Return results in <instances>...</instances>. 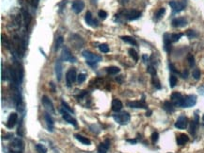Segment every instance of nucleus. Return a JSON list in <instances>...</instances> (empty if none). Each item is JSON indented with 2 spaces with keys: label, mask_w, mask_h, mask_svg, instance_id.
I'll list each match as a JSON object with an SVG mask.
<instances>
[{
  "label": "nucleus",
  "mask_w": 204,
  "mask_h": 153,
  "mask_svg": "<svg viewBox=\"0 0 204 153\" xmlns=\"http://www.w3.org/2000/svg\"><path fill=\"white\" fill-rule=\"evenodd\" d=\"M98 16H99L101 19L104 20V19H106V17H107V12L103 11V10H101V11H98Z\"/></svg>",
  "instance_id": "41"
},
{
  "label": "nucleus",
  "mask_w": 204,
  "mask_h": 153,
  "mask_svg": "<svg viewBox=\"0 0 204 153\" xmlns=\"http://www.w3.org/2000/svg\"><path fill=\"white\" fill-rule=\"evenodd\" d=\"M188 140H189V137L184 133H182L177 137V144L179 145H184L188 142Z\"/></svg>",
  "instance_id": "23"
},
{
  "label": "nucleus",
  "mask_w": 204,
  "mask_h": 153,
  "mask_svg": "<svg viewBox=\"0 0 204 153\" xmlns=\"http://www.w3.org/2000/svg\"><path fill=\"white\" fill-rule=\"evenodd\" d=\"M61 60L64 61H69V62H76V58L73 56L71 50L66 46L63 47V49H62Z\"/></svg>",
  "instance_id": "4"
},
{
  "label": "nucleus",
  "mask_w": 204,
  "mask_h": 153,
  "mask_svg": "<svg viewBox=\"0 0 204 153\" xmlns=\"http://www.w3.org/2000/svg\"><path fill=\"white\" fill-rule=\"evenodd\" d=\"M127 105L131 108H137V109H148V106L144 101H131L128 102Z\"/></svg>",
  "instance_id": "18"
},
{
  "label": "nucleus",
  "mask_w": 204,
  "mask_h": 153,
  "mask_svg": "<svg viewBox=\"0 0 204 153\" xmlns=\"http://www.w3.org/2000/svg\"><path fill=\"white\" fill-rule=\"evenodd\" d=\"M177 76H176L175 75H171L170 78V85L171 88H174L176 86V84H177Z\"/></svg>",
  "instance_id": "32"
},
{
  "label": "nucleus",
  "mask_w": 204,
  "mask_h": 153,
  "mask_svg": "<svg viewBox=\"0 0 204 153\" xmlns=\"http://www.w3.org/2000/svg\"><path fill=\"white\" fill-rule=\"evenodd\" d=\"M170 6L173 11V13H178L182 11H184L185 8V3L184 2H179L175 1V0H171L170 1Z\"/></svg>",
  "instance_id": "6"
},
{
  "label": "nucleus",
  "mask_w": 204,
  "mask_h": 153,
  "mask_svg": "<svg viewBox=\"0 0 204 153\" xmlns=\"http://www.w3.org/2000/svg\"><path fill=\"white\" fill-rule=\"evenodd\" d=\"M86 75L85 74H79L78 76H77V81H78V83H83L84 81L86 80Z\"/></svg>",
  "instance_id": "42"
},
{
  "label": "nucleus",
  "mask_w": 204,
  "mask_h": 153,
  "mask_svg": "<svg viewBox=\"0 0 204 153\" xmlns=\"http://www.w3.org/2000/svg\"><path fill=\"white\" fill-rule=\"evenodd\" d=\"M125 16L129 21H134V20L138 19L140 16H141V12L136 11V10H131V11H126Z\"/></svg>",
  "instance_id": "14"
},
{
  "label": "nucleus",
  "mask_w": 204,
  "mask_h": 153,
  "mask_svg": "<svg viewBox=\"0 0 204 153\" xmlns=\"http://www.w3.org/2000/svg\"><path fill=\"white\" fill-rule=\"evenodd\" d=\"M202 120L204 121V114H203V116H202Z\"/></svg>",
  "instance_id": "52"
},
{
  "label": "nucleus",
  "mask_w": 204,
  "mask_h": 153,
  "mask_svg": "<svg viewBox=\"0 0 204 153\" xmlns=\"http://www.w3.org/2000/svg\"><path fill=\"white\" fill-rule=\"evenodd\" d=\"M147 71H148V73H150L152 76H156V69L154 68L152 65H149V66H148Z\"/></svg>",
  "instance_id": "40"
},
{
  "label": "nucleus",
  "mask_w": 204,
  "mask_h": 153,
  "mask_svg": "<svg viewBox=\"0 0 204 153\" xmlns=\"http://www.w3.org/2000/svg\"><path fill=\"white\" fill-rule=\"evenodd\" d=\"M196 96L195 95H189L184 97V107L182 108H190L196 105Z\"/></svg>",
  "instance_id": "9"
},
{
  "label": "nucleus",
  "mask_w": 204,
  "mask_h": 153,
  "mask_svg": "<svg viewBox=\"0 0 204 153\" xmlns=\"http://www.w3.org/2000/svg\"><path fill=\"white\" fill-rule=\"evenodd\" d=\"M188 126V118L185 115H180L175 123V127L180 130L186 129Z\"/></svg>",
  "instance_id": "8"
},
{
  "label": "nucleus",
  "mask_w": 204,
  "mask_h": 153,
  "mask_svg": "<svg viewBox=\"0 0 204 153\" xmlns=\"http://www.w3.org/2000/svg\"><path fill=\"white\" fill-rule=\"evenodd\" d=\"M2 37V44L7 47V48H10V42H9V39L7 38V36L6 35H3L1 36Z\"/></svg>",
  "instance_id": "38"
},
{
  "label": "nucleus",
  "mask_w": 204,
  "mask_h": 153,
  "mask_svg": "<svg viewBox=\"0 0 204 153\" xmlns=\"http://www.w3.org/2000/svg\"><path fill=\"white\" fill-rule=\"evenodd\" d=\"M122 41H124L125 43H127L131 45H135V46H137V42L136 41V39H134L133 37L131 36H122L121 37Z\"/></svg>",
  "instance_id": "24"
},
{
  "label": "nucleus",
  "mask_w": 204,
  "mask_h": 153,
  "mask_svg": "<svg viewBox=\"0 0 204 153\" xmlns=\"http://www.w3.org/2000/svg\"><path fill=\"white\" fill-rule=\"evenodd\" d=\"M23 14H24L25 25H26V27H27L29 26L30 22H31V16H30V14H29V13L27 12L26 11H25V10H23Z\"/></svg>",
  "instance_id": "27"
},
{
  "label": "nucleus",
  "mask_w": 204,
  "mask_h": 153,
  "mask_svg": "<svg viewBox=\"0 0 204 153\" xmlns=\"http://www.w3.org/2000/svg\"><path fill=\"white\" fill-rule=\"evenodd\" d=\"M152 83L156 89H161V83L156 76H152Z\"/></svg>",
  "instance_id": "35"
},
{
  "label": "nucleus",
  "mask_w": 204,
  "mask_h": 153,
  "mask_svg": "<svg viewBox=\"0 0 204 153\" xmlns=\"http://www.w3.org/2000/svg\"><path fill=\"white\" fill-rule=\"evenodd\" d=\"M50 86L52 87V89H53V91L55 92V86H54V83H53V82H51V83H50Z\"/></svg>",
  "instance_id": "50"
},
{
  "label": "nucleus",
  "mask_w": 204,
  "mask_h": 153,
  "mask_svg": "<svg viewBox=\"0 0 204 153\" xmlns=\"http://www.w3.org/2000/svg\"><path fill=\"white\" fill-rule=\"evenodd\" d=\"M192 75H193V78L195 79V80H200V76H201V74H200V69H198V68H196L195 70L193 71V73H192Z\"/></svg>",
  "instance_id": "37"
},
{
  "label": "nucleus",
  "mask_w": 204,
  "mask_h": 153,
  "mask_svg": "<svg viewBox=\"0 0 204 153\" xmlns=\"http://www.w3.org/2000/svg\"><path fill=\"white\" fill-rule=\"evenodd\" d=\"M77 80V75L75 68H70L66 74V80L68 87H71L73 83Z\"/></svg>",
  "instance_id": "5"
},
{
  "label": "nucleus",
  "mask_w": 204,
  "mask_h": 153,
  "mask_svg": "<svg viewBox=\"0 0 204 153\" xmlns=\"http://www.w3.org/2000/svg\"><path fill=\"white\" fill-rule=\"evenodd\" d=\"M187 61H188V64H189L190 67H194V65H195V58H194L193 55H188Z\"/></svg>",
  "instance_id": "39"
},
{
  "label": "nucleus",
  "mask_w": 204,
  "mask_h": 153,
  "mask_svg": "<svg viewBox=\"0 0 204 153\" xmlns=\"http://www.w3.org/2000/svg\"><path fill=\"white\" fill-rule=\"evenodd\" d=\"M61 104H62V106L64 107V109H66V110L68 111V112H70V113H73V114H74V111H73V109L70 108V106L68 105V104H67L64 100H62V101H61Z\"/></svg>",
  "instance_id": "44"
},
{
  "label": "nucleus",
  "mask_w": 204,
  "mask_h": 153,
  "mask_svg": "<svg viewBox=\"0 0 204 153\" xmlns=\"http://www.w3.org/2000/svg\"><path fill=\"white\" fill-rule=\"evenodd\" d=\"M199 128V115L196 114L195 115V120H193L191 123H190V133L191 134H195L196 130Z\"/></svg>",
  "instance_id": "19"
},
{
  "label": "nucleus",
  "mask_w": 204,
  "mask_h": 153,
  "mask_svg": "<svg viewBox=\"0 0 204 153\" xmlns=\"http://www.w3.org/2000/svg\"><path fill=\"white\" fill-rule=\"evenodd\" d=\"M158 139H159V134H158V133H153L152 134V140L153 143H156V142L158 141Z\"/></svg>",
  "instance_id": "45"
},
{
  "label": "nucleus",
  "mask_w": 204,
  "mask_h": 153,
  "mask_svg": "<svg viewBox=\"0 0 204 153\" xmlns=\"http://www.w3.org/2000/svg\"><path fill=\"white\" fill-rule=\"evenodd\" d=\"M60 112H61V114H62L63 119H64L66 122H68V123H70L71 125H73V126L75 127V128L78 127V124H77V121H76L75 119H74V118L68 114V112H66V111H64L63 109L60 110Z\"/></svg>",
  "instance_id": "11"
},
{
  "label": "nucleus",
  "mask_w": 204,
  "mask_h": 153,
  "mask_svg": "<svg viewBox=\"0 0 204 153\" xmlns=\"http://www.w3.org/2000/svg\"><path fill=\"white\" fill-rule=\"evenodd\" d=\"M85 21L88 26L92 27H96L98 26V22L92 17V14H91L90 11H87L86 15H85Z\"/></svg>",
  "instance_id": "17"
},
{
  "label": "nucleus",
  "mask_w": 204,
  "mask_h": 153,
  "mask_svg": "<svg viewBox=\"0 0 204 153\" xmlns=\"http://www.w3.org/2000/svg\"><path fill=\"white\" fill-rule=\"evenodd\" d=\"M110 147V141L106 139L104 143H101L99 148H98V152L99 153H107V150Z\"/></svg>",
  "instance_id": "20"
},
{
  "label": "nucleus",
  "mask_w": 204,
  "mask_h": 153,
  "mask_svg": "<svg viewBox=\"0 0 204 153\" xmlns=\"http://www.w3.org/2000/svg\"><path fill=\"white\" fill-rule=\"evenodd\" d=\"M63 42H64V39H63V37L62 36H59L58 39H57V41H56V46H55V50L57 51L58 48L60 47V45L63 44Z\"/></svg>",
  "instance_id": "33"
},
{
  "label": "nucleus",
  "mask_w": 204,
  "mask_h": 153,
  "mask_svg": "<svg viewBox=\"0 0 204 153\" xmlns=\"http://www.w3.org/2000/svg\"><path fill=\"white\" fill-rule=\"evenodd\" d=\"M182 78H184V79H186L187 76H188V71L187 70H184V73L182 74Z\"/></svg>",
  "instance_id": "48"
},
{
  "label": "nucleus",
  "mask_w": 204,
  "mask_h": 153,
  "mask_svg": "<svg viewBox=\"0 0 204 153\" xmlns=\"http://www.w3.org/2000/svg\"><path fill=\"white\" fill-rule=\"evenodd\" d=\"M113 118L114 120L119 124V125H127L129 122H130V119H131V116L128 113L126 112H122V113H119V114H114L113 115Z\"/></svg>",
  "instance_id": "2"
},
{
  "label": "nucleus",
  "mask_w": 204,
  "mask_h": 153,
  "mask_svg": "<svg viewBox=\"0 0 204 153\" xmlns=\"http://www.w3.org/2000/svg\"><path fill=\"white\" fill-rule=\"evenodd\" d=\"M152 111H148V112L146 113V115H147V116H151V115H152Z\"/></svg>",
  "instance_id": "49"
},
{
  "label": "nucleus",
  "mask_w": 204,
  "mask_h": 153,
  "mask_svg": "<svg viewBox=\"0 0 204 153\" xmlns=\"http://www.w3.org/2000/svg\"><path fill=\"white\" fill-rule=\"evenodd\" d=\"M36 150L39 153H47V148L44 145H41V144L36 145Z\"/></svg>",
  "instance_id": "30"
},
{
  "label": "nucleus",
  "mask_w": 204,
  "mask_h": 153,
  "mask_svg": "<svg viewBox=\"0 0 204 153\" xmlns=\"http://www.w3.org/2000/svg\"><path fill=\"white\" fill-rule=\"evenodd\" d=\"M163 108L167 113H173L174 112V105H173V103H171L170 101H166L163 105Z\"/></svg>",
  "instance_id": "25"
},
{
  "label": "nucleus",
  "mask_w": 204,
  "mask_h": 153,
  "mask_svg": "<svg viewBox=\"0 0 204 153\" xmlns=\"http://www.w3.org/2000/svg\"><path fill=\"white\" fill-rule=\"evenodd\" d=\"M143 60H144V62H147V60H148V57L146 56V55H144L143 56Z\"/></svg>",
  "instance_id": "51"
},
{
  "label": "nucleus",
  "mask_w": 204,
  "mask_h": 153,
  "mask_svg": "<svg viewBox=\"0 0 204 153\" xmlns=\"http://www.w3.org/2000/svg\"><path fill=\"white\" fill-rule=\"evenodd\" d=\"M170 68L171 72H173V73H175V74H180V72H179L178 70H176L175 66H174V65H173L172 64H170Z\"/></svg>",
  "instance_id": "46"
},
{
  "label": "nucleus",
  "mask_w": 204,
  "mask_h": 153,
  "mask_svg": "<svg viewBox=\"0 0 204 153\" xmlns=\"http://www.w3.org/2000/svg\"><path fill=\"white\" fill-rule=\"evenodd\" d=\"M186 35H187V37H188V38L192 39V38L196 37V35H198V34H196L194 30H187V32H186Z\"/></svg>",
  "instance_id": "43"
},
{
  "label": "nucleus",
  "mask_w": 204,
  "mask_h": 153,
  "mask_svg": "<svg viewBox=\"0 0 204 153\" xmlns=\"http://www.w3.org/2000/svg\"><path fill=\"white\" fill-rule=\"evenodd\" d=\"M41 102H43L44 106L45 107V109L48 111L49 113L52 114H56V111H55V108H54L53 102L50 99H49L46 95H44L43 97H41Z\"/></svg>",
  "instance_id": "7"
},
{
  "label": "nucleus",
  "mask_w": 204,
  "mask_h": 153,
  "mask_svg": "<svg viewBox=\"0 0 204 153\" xmlns=\"http://www.w3.org/2000/svg\"><path fill=\"white\" fill-rule=\"evenodd\" d=\"M84 8H85V3L83 0H74L72 4V9L76 14L80 13L84 10Z\"/></svg>",
  "instance_id": "10"
},
{
  "label": "nucleus",
  "mask_w": 204,
  "mask_h": 153,
  "mask_svg": "<svg viewBox=\"0 0 204 153\" xmlns=\"http://www.w3.org/2000/svg\"><path fill=\"white\" fill-rule=\"evenodd\" d=\"M44 118H45V121H46V124H47L48 130L49 131H53L54 130V121L52 119V117L50 116V114L46 113L44 114Z\"/></svg>",
  "instance_id": "22"
},
{
  "label": "nucleus",
  "mask_w": 204,
  "mask_h": 153,
  "mask_svg": "<svg viewBox=\"0 0 204 153\" xmlns=\"http://www.w3.org/2000/svg\"><path fill=\"white\" fill-rule=\"evenodd\" d=\"M165 13H166V9L165 8L159 9V11L155 13V15H154V20H155V21H159L160 19H162V17L164 16Z\"/></svg>",
  "instance_id": "28"
},
{
  "label": "nucleus",
  "mask_w": 204,
  "mask_h": 153,
  "mask_svg": "<svg viewBox=\"0 0 204 153\" xmlns=\"http://www.w3.org/2000/svg\"><path fill=\"white\" fill-rule=\"evenodd\" d=\"M184 34L182 33H174L171 35V41H172V43H175V42H178Z\"/></svg>",
  "instance_id": "34"
},
{
  "label": "nucleus",
  "mask_w": 204,
  "mask_h": 153,
  "mask_svg": "<svg viewBox=\"0 0 204 153\" xmlns=\"http://www.w3.org/2000/svg\"><path fill=\"white\" fill-rule=\"evenodd\" d=\"M171 25L174 27H185L187 25V20L185 18H184V17L175 18V19L172 20Z\"/></svg>",
  "instance_id": "16"
},
{
  "label": "nucleus",
  "mask_w": 204,
  "mask_h": 153,
  "mask_svg": "<svg viewBox=\"0 0 204 153\" xmlns=\"http://www.w3.org/2000/svg\"><path fill=\"white\" fill-rule=\"evenodd\" d=\"M171 101L173 103V105L176 107H184V97L182 96V94L175 92L171 95Z\"/></svg>",
  "instance_id": "3"
},
{
  "label": "nucleus",
  "mask_w": 204,
  "mask_h": 153,
  "mask_svg": "<svg viewBox=\"0 0 204 153\" xmlns=\"http://www.w3.org/2000/svg\"><path fill=\"white\" fill-rule=\"evenodd\" d=\"M126 141H127L128 143H130V144H133V145H136L137 143V141L136 140V139H127Z\"/></svg>",
  "instance_id": "47"
},
{
  "label": "nucleus",
  "mask_w": 204,
  "mask_h": 153,
  "mask_svg": "<svg viewBox=\"0 0 204 153\" xmlns=\"http://www.w3.org/2000/svg\"><path fill=\"white\" fill-rule=\"evenodd\" d=\"M129 54H130V56L133 58L134 61H138V59H139L138 54H137V52L135 49H133V48H130V49H129Z\"/></svg>",
  "instance_id": "31"
},
{
  "label": "nucleus",
  "mask_w": 204,
  "mask_h": 153,
  "mask_svg": "<svg viewBox=\"0 0 204 153\" xmlns=\"http://www.w3.org/2000/svg\"><path fill=\"white\" fill-rule=\"evenodd\" d=\"M55 69H56V76H57V80L58 81H60L61 79H62V75H63V65H62V61L60 60H58L57 61H56Z\"/></svg>",
  "instance_id": "12"
},
{
  "label": "nucleus",
  "mask_w": 204,
  "mask_h": 153,
  "mask_svg": "<svg viewBox=\"0 0 204 153\" xmlns=\"http://www.w3.org/2000/svg\"><path fill=\"white\" fill-rule=\"evenodd\" d=\"M99 49L103 53H108L109 52V46L106 44H102L99 45Z\"/></svg>",
  "instance_id": "36"
},
{
  "label": "nucleus",
  "mask_w": 204,
  "mask_h": 153,
  "mask_svg": "<svg viewBox=\"0 0 204 153\" xmlns=\"http://www.w3.org/2000/svg\"><path fill=\"white\" fill-rule=\"evenodd\" d=\"M123 105H122V102L119 100V99H113L112 101V110L114 111V112H119L122 109Z\"/></svg>",
  "instance_id": "21"
},
{
  "label": "nucleus",
  "mask_w": 204,
  "mask_h": 153,
  "mask_svg": "<svg viewBox=\"0 0 204 153\" xmlns=\"http://www.w3.org/2000/svg\"><path fill=\"white\" fill-rule=\"evenodd\" d=\"M17 120H18V114L16 113H12V114H10V116L8 118V121H7L6 126L9 129H12L16 125Z\"/></svg>",
  "instance_id": "15"
},
{
  "label": "nucleus",
  "mask_w": 204,
  "mask_h": 153,
  "mask_svg": "<svg viewBox=\"0 0 204 153\" xmlns=\"http://www.w3.org/2000/svg\"><path fill=\"white\" fill-rule=\"evenodd\" d=\"M82 55H83V57L87 60V64H89V65H95L96 64H98V62L101 61V60H102V57L98 56V55L90 52L88 50L83 51Z\"/></svg>",
  "instance_id": "1"
},
{
  "label": "nucleus",
  "mask_w": 204,
  "mask_h": 153,
  "mask_svg": "<svg viewBox=\"0 0 204 153\" xmlns=\"http://www.w3.org/2000/svg\"><path fill=\"white\" fill-rule=\"evenodd\" d=\"M74 137H75L79 142H81V143L84 144V145H90V140H89V139H88L87 137H84V136H82V135H80V134H74Z\"/></svg>",
  "instance_id": "26"
},
{
  "label": "nucleus",
  "mask_w": 204,
  "mask_h": 153,
  "mask_svg": "<svg viewBox=\"0 0 204 153\" xmlns=\"http://www.w3.org/2000/svg\"><path fill=\"white\" fill-rule=\"evenodd\" d=\"M121 69H119L118 66H110L106 68V72L110 75H116L118 73H119Z\"/></svg>",
  "instance_id": "29"
},
{
  "label": "nucleus",
  "mask_w": 204,
  "mask_h": 153,
  "mask_svg": "<svg viewBox=\"0 0 204 153\" xmlns=\"http://www.w3.org/2000/svg\"><path fill=\"white\" fill-rule=\"evenodd\" d=\"M171 35L168 33H165L164 34V49L167 52L170 53L171 51Z\"/></svg>",
  "instance_id": "13"
}]
</instances>
